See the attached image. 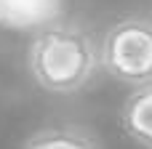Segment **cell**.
Masks as SVG:
<instances>
[{
    "label": "cell",
    "mask_w": 152,
    "mask_h": 149,
    "mask_svg": "<svg viewBox=\"0 0 152 149\" xmlns=\"http://www.w3.org/2000/svg\"><path fill=\"white\" fill-rule=\"evenodd\" d=\"M27 64L43 91L64 96L91 83L99 69V48L83 27L56 21L32 37Z\"/></svg>",
    "instance_id": "6da1fadb"
},
{
    "label": "cell",
    "mask_w": 152,
    "mask_h": 149,
    "mask_svg": "<svg viewBox=\"0 0 152 149\" xmlns=\"http://www.w3.org/2000/svg\"><path fill=\"white\" fill-rule=\"evenodd\" d=\"M99 67L118 83L131 88L152 83V21L120 19L99 45Z\"/></svg>",
    "instance_id": "7a4b0ae2"
},
{
    "label": "cell",
    "mask_w": 152,
    "mask_h": 149,
    "mask_svg": "<svg viewBox=\"0 0 152 149\" xmlns=\"http://www.w3.org/2000/svg\"><path fill=\"white\" fill-rule=\"evenodd\" d=\"M67 0H0V27L13 32H40L61 21Z\"/></svg>",
    "instance_id": "3957f363"
},
{
    "label": "cell",
    "mask_w": 152,
    "mask_h": 149,
    "mask_svg": "<svg viewBox=\"0 0 152 149\" xmlns=\"http://www.w3.org/2000/svg\"><path fill=\"white\" fill-rule=\"evenodd\" d=\"M120 128L139 147L152 149V83L139 85L120 107Z\"/></svg>",
    "instance_id": "277c9868"
},
{
    "label": "cell",
    "mask_w": 152,
    "mask_h": 149,
    "mask_svg": "<svg viewBox=\"0 0 152 149\" xmlns=\"http://www.w3.org/2000/svg\"><path fill=\"white\" fill-rule=\"evenodd\" d=\"M21 149H99L94 133L77 125H56L35 131Z\"/></svg>",
    "instance_id": "5b68a950"
}]
</instances>
